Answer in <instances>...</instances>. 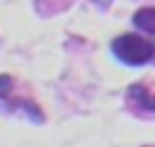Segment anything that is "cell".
I'll return each mask as SVG.
<instances>
[{"label": "cell", "mask_w": 155, "mask_h": 147, "mask_svg": "<svg viewBox=\"0 0 155 147\" xmlns=\"http://www.w3.org/2000/svg\"><path fill=\"white\" fill-rule=\"evenodd\" d=\"M101 3H104V0H101Z\"/></svg>", "instance_id": "obj_5"}, {"label": "cell", "mask_w": 155, "mask_h": 147, "mask_svg": "<svg viewBox=\"0 0 155 147\" xmlns=\"http://www.w3.org/2000/svg\"><path fill=\"white\" fill-rule=\"evenodd\" d=\"M132 23L137 28H142L145 34H153L155 36V8H140L132 16Z\"/></svg>", "instance_id": "obj_2"}, {"label": "cell", "mask_w": 155, "mask_h": 147, "mask_svg": "<svg viewBox=\"0 0 155 147\" xmlns=\"http://www.w3.org/2000/svg\"><path fill=\"white\" fill-rule=\"evenodd\" d=\"M111 52H114L124 65H145L155 57V47L147 41V39L137 36V34H122L111 41Z\"/></svg>", "instance_id": "obj_1"}, {"label": "cell", "mask_w": 155, "mask_h": 147, "mask_svg": "<svg viewBox=\"0 0 155 147\" xmlns=\"http://www.w3.org/2000/svg\"><path fill=\"white\" fill-rule=\"evenodd\" d=\"M129 93H132V98H137V101L145 106V109H155V98H153V96H147L142 85H132V88H129Z\"/></svg>", "instance_id": "obj_3"}, {"label": "cell", "mask_w": 155, "mask_h": 147, "mask_svg": "<svg viewBox=\"0 0 155 147\" xmlns=\"http://www.w3.org/2000/svg\"><path fill=\"white\" fill-rule=\"evenodd\" d=\"M11 85H13V80H11V77H8V75H0V98H3V96L8 93V88H11Z\"/></svg>", "instance_id": "obj_4"}]
</instances>
